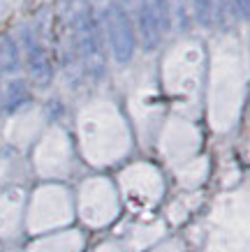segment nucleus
Masks as SVG:
<instances>
[{
	"label": "nucleus",
	"instance_id": "7",
	"mask_svg": "<svg viewBox=\"0 0 250 252\" xmlns=\"http://www.w3.org/2000/svg\"><path fill=\"white\" fill-rule=\"evenodd\" d=\"M241 7H243V16L248 14V0H241Z\"/></svg>",
	"mask_w": 250,
	"mask_h": 252
},
{
	"label": "nucleus",
	"instance_id": "4",
	"mask_svg": "<svg viewBox=\"0 0 250 252\" xmlns=\"http://www.w3.org/2000/svg\"><path fill=\"white\" fill-rule=\"evenodd\" d=\"M26 51H28V65H31V74L37 84H49L51 79V63L46 58V51L39 46V42L26 31Z\"/></svg>",
	"mask_w": 250,
	"mask_h": 252
},
{
	"label": "nucleus",
	"instance_id": "3",
	"mask_svg": "<svg viewBox=\"0 0 250 252\" xmlns=\"http://www.w3.org/2000/svg\"><path fill=\"white\" fill-rule=\"evenodd\" d=\"M139 31L146 49H155L167 31V0H144L139 9Z\"/></svg>",
	"mask_w": 250,
	"mask_h": 252
},
{
	"label": "nucleus",
	"instance_id": "1",
	"mask_svg": "<svg viewBox=\"0 0 250 252\" xmlns=\"http://www.w3.org/2000/svg\"><path fill=\"white\" fill-rule=\"evenodd\" d=\"M105 26H107V37H109L114 58L121 65L130 63V58L135 54V31H132L128 12L118 2H111L105 9Z\"/></svg>",
	"mask_w": 250,
	"mask_h": 252
},
{
	"label": "nucleus",
	"instance_id": "6",
	"mask_svg": "<svg viewBox=\"0 0 250 252\" xmlns=\"http://www.w3.org/2000/svg\"><path fill=\"white\" fill-rule=\"evenodd\" d=\"M197 5V14L204 23H211L215 19V12H218V0H195Z\"/></svg>",
	"mask_w": 250,
	"mask_h": 252
},
{
	"label": "nucleus",
	"instance_id": "5",
	"mask_svg": "<svg viewBox=\"0 0 250 252\" xmlns=\"http://www.w3.org/2000/svg\"><path fill=\"white\" fill-rule=\"evenodd\" d=\"M16 67H19L16 44L9 37L0 35V72H14Z\"/></svg>",
	"mask_w": 250,
	"mask_h": 252
},
{
	"label": "nucleus",
	"instance_id": "2",
	"mask_svg": "<svg viewBox=\"0 0 250 252\" xmlns=\"http://www.w3.org/2000/svg\"><path fill=\"white\" fill-rule=\"evenodd\" d=\"M74 35H76V44L81 51L83 61L91 65V69L102 67V49H100V35H98V26L95 19L88 9H81L76 16L74 23Z\"/></svg>",
	"mask_w": 250,
	"mask_h": 252
}]
</instances>
